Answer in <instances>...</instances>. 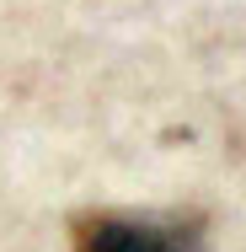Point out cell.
<instances>
[{
    "label": "cell",
    "mask_w": 246,
    "mask_h": 252,
    "mask_svg": "<svg viewBox=\"0 0 246 252\" xmlns=\"http://www.w3.org/2000/svg\"><path fill=\"white\" fill-rule=\"evenodd\" d=\"M75 252H203L198 215H139V209H86L70 220Z\"/></svg>",
    "instance_id": "obj_1"
}]
</instances>
